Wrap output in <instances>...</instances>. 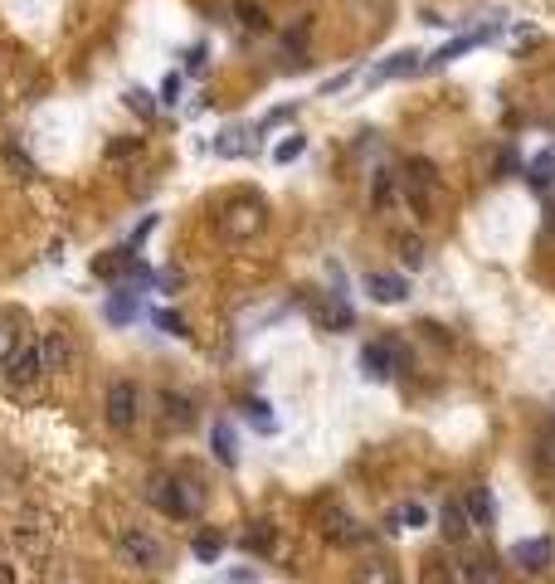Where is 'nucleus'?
I'll use <instances>...</instances> for the list:
<instances>
[{
  "mask_svg": "<svg viewBox=\"0 0 555 584\" xmlns=\"http://www.w3.org/2000/svg\"><path fill=\"white\" fill-rule=\"evenodd\" d=\"M151 502L166 516H176V521H195L200 507H205V487L195 477H156L151 482Z\"/></svg>",
  "mask_w": 555,
  "mask_h": 584,
  "instance_id": "f257e3e1",
  "label": "nucleus"
},
{
  "mask_svg": "<svg viewBox=\"0 0 555 584\" xmlns=\"http://www.w3.org/2000/svg\"><path fill=\"white\" fill-rule=\"evenodd\" d=\"M263 224H268V205H263L259 195H234V200H224L220 234L229 244H244V239L263 234Z\"/></svg>",
  "mask_w": 555,
  "mask_h": 584,
  "instance_id": "f03ea898",
  "label": "nucleus"
},
{
  "mask_svg": "<svg viewBox=\"0 0 555 584\" xmlns=\"http://www.w3.org/2000/svg\"><path fill=\"white\" fill-rule=\"evenodd\" d=\"M400 185H405V205H414L419 215H429L439 205V195H444V181H439L434 161H424V156H409L405 171H400Z\"/></svg>",
  "mask_w": 555,
  "mask_h": 584,
  "instance_id": "7ed1b4c3",
  "label": "nucleus"
},
{
  "mask_svg": "<svg viewBox=\"0 0 555 584\" xmlns=\"http://www.w3.org/2000/svg\"><path fill=\"white\" fill-rule=\"evenodd\" d=\"M117 555H122L127 565H137V570H151V575L171 565V550L161 546L147 526H122V531H117Z\"/></svg>",
  "mask_w": 555,
  "mask_h": 584,
  "instance_id": "20e7f679",
  "label": "nucleus"
},
{
  "mask_svg": "<svg viewBox=\"0 0 555 584\" xmlns=\"http://www.w3.org/2000/svg\"><path fill=\"white\" fill-rule=\"evenodd\" d=\"M0 380H5V390H35L39 380H44V370H39V351L35 341H20V351L10 356V361L0 365Z\"/></svg>",
  "mask_w": 555,
  "mask_h": 584,
  "instance_id": "39448f33",
  "label": "nucleus"
},
{
  "mask_svg": "<svg viewBox=\"0 0 555 584\" xmlns=\"http://www.w3.org/2000/svg\"><path fill=\"white\" fill-rule=\"evenodd\" d=\"M137 414H142V390H137L132 380H112L108 385V424L117 434H127V429L137 424Z\"/></svg>",
  "mask_w": 555,
  "mask_h": 584,
  "instance_id": "423d86ee",
  "label": "nucleus"
},
{
  "mask_svg": "<svg viewBox=\"0 0 555 584\" xmlns=\"http://www.w3.org/2000/svg\"><path fill=\"white\" fill-rule=\"evenodd\" d=\"M35 351H39V370L44 375H59V370H74V336L69 331H44L35 341Z\"/></svg>",
  "mask_w": 555,
  "mask_h": 584,
  "instance_id": "0eeeda50",
  "label": "nucleus"
},
{
  "mask_svg": "<svg viewBox=\"0 0 555 584\" xmlns=\"http://www.w3.org/2000/svg\"><path fill=\"white\" fill-rule=\"evenodd\" d=\"M15 541H20V550L30 555V560H44L49 550H54V526H49V516H25L20 526H15Z\"/></svg>",
  "mask_w": 555,
  "mask_h": 584,
  "instance_id": "6e6552de",
  "label": "nucleus"
},
{
  "mask_svg": "<svg viewBox=\"0 0 555 584\" xmlns=\"http://www.w3.org/2000/svg\"><path fill=\"white\" fill-rule=\"evenodd\" d=\"M370 205H375L380 215H395V210L405 205V185H400V171L380 166V171L370 176Z\"/></svg>",
  "mask_w": 555,
  "mask_h": 584,
  "instance_id": "1a4fd4ad",
  "label": "nucleus"
},
{
  "mask_svg": "<svg viewBox=\"0 0 555 584\" xmlns=\"http://www.w3.org/2000/svg\"><path fill=\"white\" fill-rule=\"evenodd\" d=\"M322 536H327L332 546H361V541H366V526H361L356 516H346L341 507H322Z\"/></svg>",
  "mask_w": 555,
  "mask_h": 584,
  "instance_id": "9d476101",
  "label": "nucleus"
},
{
  "mask_svg": "<svg viewBox=\"0 0 555 584\" xmlns=\"http://www.w3.org/2000/svg\"><path fill=\"white\" fill-rule=\"evenodd\" d=\"M551 560H555V546L546 536H531V541H517V546H512V565L526 570V575H546Z\"/></svg>",
  "mask_w": 555,
  "mask_h": 584,
  "instance_id": "9b49d317",
  "label": "nucleus"
},
{
  "mask_svg": "<svg viewBox=\"0 0 555 584\" xmlns=\"http://www.w3.org/2000/svg\"><path fill=\"white\" fill-rule=\"evenodd\" d=\"M497 30H502V25H497V20H487V25H478V30H468V35L448 39V44H444V49H439V54H434V59H429V64H424V69H444V64H453V59H458V54H468V49H478V44H487V39L497 35Z\"/></svg>",
  "mask_w": 555,
  "mask_h": 584,
  "instance_id": "f8f14e48",
  "label": "nucleus"
},
{
  "mask_svg": "<svg viewBox=\"0 0 555 584\" xmlns=\"http://www.w3.org/2000/svg\"><path fill=\"white\" fill-rule=\"evenodd\" d=\"M395 370H400V351H395L390 341H370L366 351H361V375H366V380L380 385V380H390Z\"/></svg>",
  "mask_w": 555,
  "mask_h": 584,
  "instance_id": "ddd939ff",
  "label": "nucleus"
},
{
  "mask_svg": "<svg viewBox=\"0 0 555 584\" xmlns=\"http://www.w3.org/2000/svg\"><path fill=\"white\" fill-rule=\"evenodd\" d=\"M458 584H502V565L492 550H473L458 560Z\"/></svg>",
  "mask_w": 555,
  "mask_h": 584,
  "instance_id": "4468645a",
  "label": "nucleus"
},
{
  "mask_svg": "<svg viewBox=\"0 0 555 584\" xmlns=\"http://www.w3.org/2000/svg\"><path fill=\"white\" fill-rule=\"evenodd\" d=\"M351 584H400V565L390 555H366L356 570H351Z\"/></svg>",
  "mask_w": 555,
  "mask_h": 584,
  "instance_id": "2eb2a0df",
  "label": "nucleus"
},
{
  "mask_svg": "<svg viewBox=\"0 0 555 584\" xmlns=\"http://www.w3.org/2000/svg\"><path fill=\"white\" fill-rule=\"evenodd\" d=\"M419 584H458V560H448V550H429L419 560Z\"/></svg>",
  "mask_w": 555,
  "mask_h": 584,
  "instance_id": "dca6fc26",
  "label": "nucleus"
},
{
  "mask_svg": "<svg viewBox=\"0 0 555 584\" xmlns=\"http://www.w3.org/2000/svg\"><path fill=\"white\" fill-rule=\"evenodd\" d=\"M366 292L375 302H385V307H395V302H405L409 297V283L400 273H366Z\"/></svg>",
  "mask_w": 555,
  "mask_h": 584,
  "instance_id": "f3484780",
  "label": "nucleus"
},
{
  "mask_svg": "<svg viewBox=\"0 0 555 584\" xmlns=\"http://www.w3.org/2000/svg\"><path fill=\"white\" fill-rule=\"evenodd\" d=\"M239 546L249 550V555H259V560H273V555H278V526H273V521H254V526L244 531Z\"/></svg>",
  "mask_w": 555,
  "mask_h": 584,
  "instance_id": "a211bd4d",
  "label": "nucleus"
},
{
  "mask_svg": "<svg viewBox=\"0 0 555 584\" xmlns=\"http://www.w3.org/2000/svg\"><path fill=\"white\" fill-rule=\"evenodd\" d=\"M439 531H444L448 546H463L468 541V511H463V502H444V511H439Z\"/></svg>",
  "mask_w": 555,
  "mask_h": 584,
  "instance_id": "6ab92c4d",
  "label": "nucleus"
},
{
  "mask_svg": "<svg viewBox=\"0 0 555 584\" xmlns=\"http://www.w3.org/2000/svg\"><path fill=\"white\" fill-rule=\"evenodd\" d=\"M142 317V297L132 288H117L108 297V322H117V327H127V322H137Z\"/></svg>",
  "mask_w": 555,
  "mask_h": 584,
  "instance_id": "aec40b11",
  "label": "nucleus"
},
{
  "mask_svg": "<svg viewBox=\"0 0 555 584\" xmlns=\"http://www.w3.org/2000/svg\"><path fill=\"white\" fill-rule=\"evenodd\" d=\"M234 20H239L244 30H254V35H268V30H273V20H268V10H263L259 0H234Z\"/></svg>",
  "mask_w": 555,
  "mask_h": 584,
  "instance_id": "412c9836",
  "label": "nucleus"
},
{
  "mask_svg": "<svg viewBox=\"0 0 555 584\" xmlns=\"http://www.w3.org/2000/svg\"><path fill=\"white\" fill-rule=\"evenodd\" d=\"M463 511H468V526H473V531H487V526H492V492H487V487H473V492H468V502H463Z\"/></svg>",
  "mask_w": 555,
  "mask_h": 584,
  "instance_id": "4be33fe9",
  "label": "nucleus"
},
{
  "mask_svg": "<svg viewBox=\"0 0 555 584\" xmlns=\"http://www.w3.org/2000/svg\"><path fill=\"white\" fill-rule=\"evenodd\" d=\"M20 341H25V327H20V317L15 312H0V365L10 361L15 351H20Z\"/></svg>",
  "mask_w": 555,
  "mask_h": 584,
  "instance_id": "5701e85b",
  "label": "nucleus"
},
{
  "mask_svg": "<svg viewBox=\"0 0 555 584\" xmlns=\"http://www.w3.org/2000/svg\"><path fill=\"white\" fill-rule=\"evenodd\" d=\"M190 550H195V560H200V565H215V560L224 555V536H220V531H200Z\"/></svg>",
  "mask_w": 555,
  "mask_h": 584,
  "instance_id": "b1692460",
  "label": "nucleus"
},
{
  "mask_svg": "<svg viewBox=\"0 0 555 584\" xmlns=\"http://www.w3.org/2000/svg\"><path fill=\"white\" fill-rule=\"evenodd\" d=\"M385 526H390V531H414V526H424V507H419V502H405V507H395L385 516Z\"/></svg>",
  "mask_w": 555,
  "mask_h": 584,
  "instance_id": "393cba45",
  "label": "nucleus"
},
{
  "mask_svg": "<svg viewBox=\"0 0 555 584\" xmlns=\"http://www.w3.org/2000/svg\"><path fill=\"white\" fill-rule=\"evenodd\" d=\"M210 443H215V458H220L224 468H234V463H239V448H234V429H229V424H215Z\"/></svg>",
  "mask_w": 555,
  "mask_h": 584,
  "instance_id": "a878e982",
  "label": "nucleus"
},
{
  "mask_svg": "<svg viewBox=\"0 0 555 584\" xmlns=\"http://www.w3.org/2000/svg\"><path fill=\"white\" fill-rule=\"evenodd\" d=\"M5 166H10V171H15V176H20V181H35V161H30V156H25V146L15 142V137H10V142H5Z\"/></svg>",
  "mask_w": 555,
  "mask_h": 584,
  "instance_id": "bb28decb",
  "label": "nucleus"
},
{
  "mask_svg": "<svg viewBox=\"0 0 555 584\" xmlns=\"http://www.w3.org/2000/svg\"><path fill=\"white\" fill-rule=\"evenodd\" d=\"M414 69H419V54H414V49H405V54H395L390 64H380V69L370 73V78L380 83V78H400V73H414Z\"/></svg>",
  "mask_w": 555,
  "mask_h": 584,
  "instance_id": "cd10ccee",
  "label": "nucleus"
},
{
  "mask_svg": "<svg viewBox=\"0 0 555 584\" xmlns=\"http://www.w3.org/2000/svg\"><path fill=\"white\" fill-rule=\"evenodd\" d=\"M122 103L137 112L142 122H156V98H151L147 88H127V93H122Z\"/></svg>",
  "mask_w": 555,
  "mask_h": 584,
  "instance_id": "c85d7f7f",
  "label": "nucleus"
},
{
  "mask_svg": "<svg viewBox=\"0 0 555 584\" xmlns=\"http://www.w3.org/2000/svg\"><path fill=\"white\" fill-rule=\"evenodd\" d=\"M215 151H220V156H244V151H249V132H244V127H224V137L215 142Z\"/></svg>",
  "mask_w": 555,
  "mask_h": 584,
  "instance_id": "c756f323",
  "label": "nucleus"
},
{
  "mask_svg": "<svg viewBox=\"0 0 555 584\" xmlns=\"http://www.w3.org/2000/svg\"><path fill=\"white\" fill-rule=\"evenodd\" d=\"M161 404H166V419H171V424H190V419H195V409H190V400H185V395H171V390H166V395H161Z\"/></svg>",
  "mask_w": 555,
  "mask_h": 584,
  "instance_id": "7c9ffc66",
  "label": "nucleus"
},
{
  "mask_svg": "<svg viewBox=\"0 0 555 584\" xmlns=\"http://www.w3.org/2000/svg\"><path fill=\"white\" fill-rule=\"evenodd\" d=\"M400 263H409V268H424V239L419 234H400Z\"/></svg>",
  "mask_w": 555,
  "mask_h": 584,
  "instance_id": "2f4dec72",
  "label": "nucleus"
},
{
  "mask_svg": "<svg viewBox=\"0 0 555 584\" xmlns=\"http://www.w3.org/2000/svg\"><path fill=\"white\" fill-rule=\"evenodd\" d=\"M317 322H322V327H351V307H346L341 297H332V302L317 312Z\"/></svg>",
  "mask_w": 555,
  "mask_h": 584,
  "instance_id": "473e14b6",
  "label": "nucleus"
},
{
  "mask_svg": "<svg viewBox=\"0 0 555 584\" xmlns=\"http://www.w3.org/2000/svg\"><path fill=\"white\" fill-rule=\"evenodd\" d=\"M302 151H307V137H283V142L273 146V161H278V166H288V161H297V156H302Z\"/></svg>",
  "mask_w": 555,
  "mask_h": 584,
  "instance_id": "72a5a7b5",
  "label": "nucleus"
},
{
  "mask_svg": "<svg viewBox=\"0 0 555 584\" xmlns=\"http://www.w3.org/2000/svg\"><path fill=\"white\" fill-rule=\"evenodd\" d=\"M244 414H249V424H254L259 434H273V429H278V424H273V414H268V404H263V400H249V409H244Z\"/></svg>",
  "mask_w": 555,
  "mask_h": 584,
  "instance_id": "f704fd0d",
  "label": "nucleus"
},
{
  "mask_svg": "<svg viewBox=\"0 0 555 584\" xmlns=\"http://www.w3.org/2000/svg\"><path fill=\"white\" fill-rule=\"evenodd\" d=\"M551 171H555L551 156H536V161H531V185H536V190H546V185H551Z\"/></svg>",
  "mask_w": 555,
  "mask_h": 584,
  "instance_id": "c9c22d12",
  "label": "nucleus"
},
{
  "mask_svg": "<svg viewBox=\"0 0 555 584\" xmlns=\"http://www.w3.org/2000/svg\"><path fill=\"white\" fill-rule=\"evenodd\" d=\"M132 151H142V137H117V142H108L112 161H122V156H132Z\"/></svg>",
  "mask_w": 555,
  "mask_h": 584,
  "instance_id": "e433bc0d",
  "label": "nucleus"
},
{
  "mask_svg": "<svg viewBox=\"0 0 555 584\" xmlns=\"http://www.w3.org/2000/svg\"><path fill=\"white\" fill-rule=\"evenodd\" d=\"M156 327L171 331V336H185V317L181 312H156Z\"/></svg>",
  "mask_w": 555,
  "mask_h": 584,
  "instance_id": "4c0bfd02",
  "label": "nucleus"
},
{
  "mask_svg": "<svg viewBox=\"0 0 555 584\" xmlns=\"http://www.w3.org/2000/svg\"><path fill=\"white\" fill-rule=\"evenodd\" d=\"M161 98H166V103H176V98H181V73H171V78L161 83Z\"/></svg>",
  "mask_w": 555,
  "mask_h": 584,
  "instance_id": "58836bf2",
  "label": "nucleus"
},
{
  "mask_svg": "<svg viewBox=\"0 0 555 584\" xmlns=\"http://www.w3.org/2000/svg\"><path fill=\"white\" fill-rule=\"evenodd\" d=\"M346 83H351V73H336V78H327V83H322V98H332V93H341Z\"/></svg>",
  "mask_w": 555,
  "mask_h": 584,
  "instance_id": "ea45409f",
  "label": "nucleus"
},
{
  "mask_svg": "<svg viewBox=\"0 0 555 584\" xmlns=\"http://www.w3.org/2000/svg\"><path fill=\"white\" fill-rule=\"evenodd\" d=\"M156 283H161V288H181L185 278H181V268H166V273H161V278H156Z\"/></svg>",
  "mask_w": 555,
  "mask_h": 584,
  "instance_id": "a19ab883",
  "label": "nucleus"
},
{
  "mask_svg": "<svg viewBox=\"0 0 555 584\" xmlns=\"http://www.w3.org/2000/svg\"><path fill=\"white\" fill-rule=\"evenodd\" d=\"M0 584H20V575H15V565L0 555Z\"/></svg>",
  "mask_w": 555,
  "mask_h": 584,
  "instance_id": "79ce46f5",
  "label": "nucleus"
}]
</instances>
